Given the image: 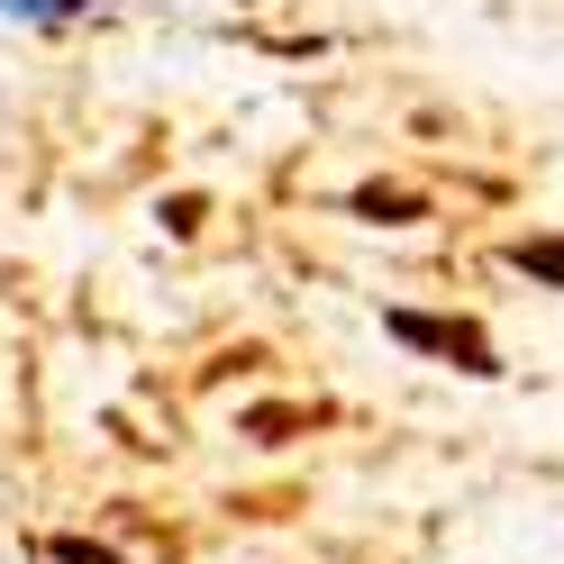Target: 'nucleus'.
Masks as SVG:
<instances>
[{"instance_id": "obj_1", "label": "nucleus", "mask_w": 564, "mask_h": 564, "mask_svg": "<svg viewBox=\"0 0 564 564\" xmlns=\"http://www.w3.org/2000/svg\"><path fill=\"white\" fill-rule=\"evenodd\" d=\"M382 337L446 365V373H465V382H501V346H491L482 319H455V310H382Z\"/></svg>"}, {"instance_id": "obj_2", "label": "nucleus", "mask_w": 564, "mask_h": 564, "mask_svg": "<svg viewBox=\"0 0 564 564\" xmlns=\"http://www.w3.org/2000/svg\"><path fill=\"white\" fill-rule=\"evenodd\" d=\"M501 264L519 282H538V292H564V228H538V237H510Z\"/></svg>"}, {"instance_id": "obj_3", "label": "nucleus", "mask_w": 564, "mask_h": 564, "mask_svg": "<svg viewBox=\"0 0 564 564\" xmlns=\"http://www.w3.org/2000/svg\"><path fill=\"white\" fill-rule=\"evenodd\" d=\"M419 209H429V200H419V192H356V219H373V228H410L419 219Z\"/></svg>"}, {"instance_id": "obj_4", "label": "nucleus", "mask_w": 564, "mask_h": 564, "mask_svg": "<svg viewBox=\"0 0 564 564\" xmlns=\"http://www.w3.org/2000/svg\"><path fill=\"white\" fill-rule=\"evenodd\" d=\"M46 564H128L110 538H83V528H64V538H46Z\"/></svg>"}, {"instance_id": "obj_5", "label": "nucleus", "mask_w": 564, "mask_h": 564, "mask_svg": "<svg viewBox=\"0 0 564 564\" xmlns=\"http://www.w3.org/2000/svg\"><path fill=\"white\" fill-rule=\"evenodd\" d=\"M0 10H28V19H83L91 0H0Z\"/></svg>"}]
</instances>
